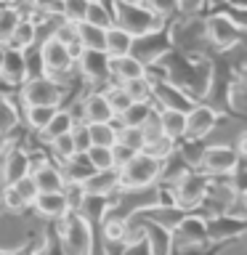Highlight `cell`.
<instances>
[{
	"mask_svg": "<svg viewBox=\"0 0 247 255\" xmlns=\"http://www.w3.org/2000/svg\"><path fill=\"white\" fill-rule=\"evenodd\" d=\"M104 96H107V101H109L112 112H115V117L120 115V112H125L127 107H130V96L125 93V88L120 85V83H112V85H107V91H104Z\"/></svg>",
	"mask_w": 247,
	"mask_h": 255,
	"instance_id": "cell-41",
	"label": "cell"
},
{
	"mask_svg": "<svg viewBox=\"0 0 247 255\" xmlns=\"http://www.w3.org/2000/svg\"><path fill=\"white\" fill-rule=\"evenodd\" d=\"M154 112H157V107L151 101H130V107H127L125 112H120V115L115 117V123L127 125V128H143Z\"/></svg>",
	"mask_w": 247,
	"mask_h": 255,
	"instance_id": "cell-25",
	"label": "cell"
},
{
	"mask_svg": "<svg viewBox=\"0 0 247 255\" xmlns=\"http://www.w3.org/2000/svg\"><path fill=\"white\" fill-rule=\"evenodd\" d=\"M247 229L245 215H207L205 218V231H207V242H223V239H239Z\"/></svg>",
	"mask_w": 247,
	"mask_h": 255,
	"instance_id": "cell-13",
	"label": "cell"
},
{
	"mask_svg": "<svg viewBox=\"0 0 247 255\" xmlns=\"http://www.w3.org/2000/svg\"><path fill=\"white\" fill-rule=\"evenodd\" d=\"M120 255H151V253L146 247V239L135 237V239H125V242L120 245Z\"/></svg>",
	"mask_w": 247,
	"mask_h": 255,
	"instance_id": "cell-50",
	"label": "cell"
},
{
	"mask_svg": "<svg viewBox=\"0 0 247 255\" xmlns=\"http://www.w3.org/2000/svg\"><path fill=\"white\" fill-rule=\"evenodd\" d=\"M143 3H146V8L157 16L159 21L170 19V16H175V13H181V3H178V0H143Z\"/></svg>",
	"mask_w": 247,
	"mask_h": 255,
	"instance_id": "cell-44",
	"label": "cell"
},
{
	"mask_svg": "<svg viewBox=\"0 0 247 255\" xmlns=\"http://www.w3.org/2000/svg\"><path fill=\"white\" fill-rule=\"evenodd\" d=\"M80 186H83L85 194H93V197H115L120 191V173H117V167L93 170Z\"/></svg>",
	"mask_w": 247,
	"mask_h": 255,
	"instance_id": "cell-18",
	"label": "cell"
},
{
	"mask_svg": "<svg viewBox=\"0 0 247 255\" xmlns=\"http://www.w3.org/2000/svg\"><path fill=\"white\" fill-rule=\"evenodd\" d=\"M59 107H24V117H27V125L32 128V130H43V128L48 125V120L53 117V112Z\"/></svg>",
	"mask_w": 247,
	"mask_h": 255,
	"instance_id": "cell-39",
	"label": "cell"
},
{
	"mask_svg": "<svg viewBox=\"0 0 247 255\" xmlns=\"http://www.w3.org/2000/svg\"><path fill=\"white\" fill-rule=\"evenodd\" d=\"M16 0H0V5H13Z\"/></svg>",
	"mask_w": 247,
	"mask_h": 255,
	"instance_id": "cell-57",
	"label": "cell"
},
{
	"mask_svg": "<svg viewBox=\"0 0 247 255\" xmlns=\"http://www.w3.org/2000/svg\"><path fill=\"white\" fill-rule=\"evenodd\" d=\"M109 11H112V24H117L120 29H125L133 37L146 35V32L162 27V21L141 0H112Z\"/></svg>",
	"mask_w": 247,
	"mask_h": 255,
	"instance_id": "cell-2",
	"label": "cell"
},
{
	"mask_svg": "<svg viewBox=\"0 0 247 255\" xmlns=\"http://www.w3.org/2000/svg\"><path fill=\"white\" fill-rule=\"evenodd\" d=\"M88 3H91V0H61V3H59V13H61V19H67V21H72V24L85 21Z\"/></svg>",
	"mask_w": 247,
	"mask_h": 255,
	"instance_id": "cell-38",
	"label": "cell"
},
{
	"mask_svg": "<svg viewBox=\"0 0 247 255\" xmlns=\"http://www.w3.org/2000/svg\"><path fill=\"white\" fill-rule=\"evenodd\" d=\"M72 128H75V112H69V109H56L53 117L48 120V125L40 130V135H43L45 141H51V138H56V135L69 133Z\"/></svg>",
	"mask_w": 247,
	"mask_h": 255,
	"instance_id": "cell-29",
	"label": "cell"
},
{
	"mask_svg": "<svg viewBox=\"0 0 247 255\" xmlns=\"http://www.w3.org/2000/svg\"><path fill=\"white\" fill-rule=\"evenodd\" d=\"M173 242L183 247L191 245H207V231H205V218L194 213H186L183 218L173 226Z\"/></svg>",
	"mask_w": 247,
	"mask_h": 255,
	"instance_id": "cell-16",
	"label": "cell"
},
{
	"mask_svg": "<svg viewBox=\"0 0 247 255\" xmlns=\"http://www.w3.org/2000/svg\"><path fill=\"white\" fill-rule=\"evenodd\" d=\"M0 207H3V213H13V215H19L27 210V202L21 199V194L16 191L13 186H3L0 189Z\"/></svg>",
	"mask_w": 247,
	"mask_h": 255,
	"instance_id": "cell-40",
	"label": "cell"
},
{
	"mask_svg": "<svg viewBox=\"0 0 247 255\" xmlns=\"http://www.w3.org/2000/svg\"><path fill=\"white\" fill-rule=\"evenodd\" d=\"M53 3H61V0H53Z\"/></svg>",
	"mask_w": 247,
	"mask_h": 255,
	"instance_id": "cell-60",
	"label": "cell"
},
{
	"mask_svg": "<svg viewBox=\"0 0 247 255\" xmlns=\"http://www.w3.org/2000/svg\"><path fill=\"white\" fill-rule=\"evenodd\" d=\"M61 194H64V199H67L69 213H77V207L83 205V199H85V191H83V186H80V183H72V181L64 183Z\"/></svg>",
	"mask_w": 247,
	"mask_h": 255,
	"instance_id": "cell-47",
	"label": "cell"
},
{
	"mask_svg": "<svg viewBox=\"0 0 247 255\" xmlns=\"http://www.w3.org/2000/svg\"><path fill=\"white\" fill-rule=\"evenodd\" d=\"M5 143H8V135H3V133H0V151L5 149Z\"/></svg>",
	"mask_w": 247,
	"mask_h": 255,
	"instance_id": "cell-56",
	"label": "cell"
},
{
	"mask_svg": "<svg viewBox=\"0 0 247 255\" xmlns=\"http://www.w3.org/2000/svg\"><path fill=\"white\" fill-rule=\"evenodd\" d=\"M104 32L101 27H93L88 21H80L77 24V43L83 48H93V51H104Z\"/></svg>",
	"mask_w": 247,
	"mask_h": 255,
	"instance_id": "cell-33",
	"label": "cell"
},
{
	"mask_svg": "<svg viewBox=\"0 0 247 255\" xmlns=\"http://www.w3.org/2000/svg\"><path fill=\"white\" fill-rule=\"evenodd\" d=\"M19 19H21L19 5H0V45L8 43V37H11V32H13Z\"/></svg>",
	"mask_w": 247,
	"mask_h": 255,
	"instance_id": "cell-36",
	"label": "cell"
},
{
	"mask_svg": "<svg viewBox=\"0 0 247 255\" xmlns=\"http://www.w3.org/2000/svg\"><path fill=\"white\" fill-rule=\"evenodd\" d=\"M178 3H181V11L183 13H194L197 8L205 3V0H178Z\"/></svg>",
	"mask_w": 247,
	"mask_h": 255,
	"instance_id": "cell-53",
	"label": "cell"
},
{
	"mask_svg": "<svg viewBox=\"0 0 247 255\" xmlns=\"http://www.w3.org/2000/svg\"><path fill=\"white\" fill-rule=\"evenodd\" d=\"M32 207L37 210L40 218L53 221V223H59V221L64 218V215L69 213L67 199H64L61 191H37L35 199H32Z\"/></svg>",
	"mask_w": 247,
	"mask_h": 255,
	"instance_id": "cell-19",
	"label": "cell"
},
{
	"mask_svg": "<svg viewBox=\"0 0 247 255\" xmlns=\"http://www.w3.org/2000/svg\"><path fill=\"white\" fill-rule=\"evenodd\" d=\"M85 21L93 24V27H101V29H109L112 27V11L104 0H91L88 3V11H85Z\"/></svg>",
	"mask_w": 247,
	"mask_h": 255,
	"instance_id": "cell-35",
	"label": "cell"
},
{
	"mask_svg": "<svg viewBox=\"0 0 247 255\" xmlns=\"http://www.w3.org/2000/svg\"><path fill=\"white\" fill-rule=\"evenodd\" d=\"M141 223V231H143V239H146V247L151 255H173V231L162 226V223H154V221H146V218H135Z\"/></svg>",
	"mask_w": 247,
	"mask_h": 255,
	"instance_id": "cell-17",
	"label": "cell"
},
{
	"mask_svg": "<svg viewBox=\"0 0 247 255\" xmlns=\"http://www.w3.org/2000/svg\"><path fill=\"white\" fill-rule=\"evenodd\" d=\"M239 162H242V154H239L234 146L215 143V146H205V154H202V165H199V170H205L210 178H226L229 173L237 170Z\"/></svg>",
	"mask_w": 247,
	"mask_h": 255,
	"instance_id": "cell-10",
	"label": "cell"
},
{
	"mask_svg": "<svg viewBox=\"0 0 247 255\" xmlns=\"http://www.w3.org/2000/svg\"><path fill=\"white\" fill-rule=\"evenodd\" d=\"M141 3H143V0H141Z\"/></svg>",
	"mask_w": 247,
	"mask_h": 255,
	"instance_id": "cell-62",
	"label": "cell"
},
{
	"mask_svg": "<svg viewBox=\"0 0 247 255\" xmlns=\"http://www.w3.org/2000/svg\"><path fill=\"white\" fill-rule=\"evenodd\" d=\"M0 80H5L8 85H21L24 80H27V72H24V53L21 51L5 45L3 64H0Z\"/></svg>",
	"mask_w": 247,
	"mask_h": 255,
	"instance_id": "cell-23",
	"label": "cell"
},
{
	"mask_svg": "<svg viewBox=\"0 0 247 255\" xmlns=\"http://www.w3.org/2000/svg\"><path fill=\"white\" fill-rule=\"evenodd\" d=\"M48 146H51V154L59 159V162H67L69 157H75V143H72V135L64 133V135H56V138L48 141Z\"/></svg>",
	"mask_w": 247,
	"mask_h": 255,
	"instance_id": "cell-43",
	"label": "cell"
},
{
	"mask_svg": "<svg viewBox=\"0 0 247 255\" xmlns=\"http://www.w3.org/2000/svg\"><path fill=\"white\" fill-rule=\"evenodd\" d=\"M11 186L21 194L24 202L32 205V199H35V194H37V186H35V181H32V175H29V173H27V175H21V178L16 181V183H11Z\"/></svg>",
	"mask_w": 247,
	"mask_h": 255,
	"instance_id": "cell-49",
	"label": "cell"
},
{
	"mask_svg": "<svg viewBox=\"0 0 247 255\" xmlns=\"http://www.w3.org/2000/svg\"><path fill=\"white\" fill-rule=\"evenodd\" d=\"M221 112L213 104L197 101L194 107L186 112V138H205L213 133V128L218 125Z\"/></svg>",
	"mask_w": 247,
	"mask_h": 255,
	"instance_id": "cell-14",
	"label": "cell"
},
{
	"mask_svg": "<svg viewBox=\"0 0 247 255\" xmlns=\"http://www.w3.org/2000/svg\"><path fill=\"white\" fill-rule=\"evenodd\" d=\"M207 183H210V175L205 170H199V167L197 170H186L178 181L170 183V202L186 213L197 210L202 197H205Z\"/></svg>",
	"mask_w": 247,
	"mask_h": 255,
	"instance_id": "cell-5",
	"label": "cell"
},
{
	"mask_svg": "<svg viewBox=\"0 0 247 255\" xmlns=\"http://www.w3.org/2000/svg\"><path fill=\"white\" fill-rule=\"evenodd\" d=\"M61 255H93V226L80 213H67L56 223Z\"/></svg>",
	"mask_w": 247,
	"mask_h": 255,
	"instance_id": "cell-3",
	"label": "cell"
},
{
	"mask_svg": "<svg viewBox=\"0 0 247 255\" xmlns=\"http://www.w3.org/2000/svg\"><path fill=\"white\" fill-rule=\"evenodd\" d=\"M133 154H135L133 149H127V146H123V143H117V141H115V146H112V162H115L117 170H120V167H123Z\"/></svg>",
	"mask_w": 247,
	"mask_h": 255,
	"instance_id": "cell-51",
	"label": "cell"
},
{
	"mask_svg": "<svg viewBox=\"0 0 247 255\" xmlns=\"http://www.w3.org/2000/svg\"><path fill=\"white\" fill-rule=\"evenodd\" d=\"M117 143L133 149V151H143L146 149V133L143 128H127V125H117Z\"/></svg>",
	"mask_w": 247,
	"mask_h": 255,
	"instance_id": "cell-34",
	"label": "cell"
},
{
	"mask_svg": "<svg viewBox=\"0 0 247 255\" xmlns=\"http://www.w3.org/2000/svg\"><path fill=\"white\" fill-rule=\"evenodd\" d=\"M72 135V143H75V151L83 154V151L91 149V133H88V125L85 123H75V128L69 130Z\"/></svg>",
	"mask_w": 247,
	"mask_h": 255,
	"instance_id": "cell-48",
	"label": "cell"
},
{
	"mask_svg": "<svg viewBox=\"0 0 247 255\" xmlns=\"http://www.w3.org/2000/svg\"><path fill=\"white\" fill-rule=\"evenodd\" d=\"M32 167V157L27 154V149L21 146H8L3 151V165H0V181H3V186H11L21 178V175H27Z\"/></svg>",
	"mask_w": 247,
	"mask_h": 255,
	"instance_id": "cell-15",
	"label": "cell"
},
{
	"mask_svg": "<svg viewBox=\"0 0 247 255\" xmlns=\"http://www.w3.org/2000/svg\"><path fill=\"white\" fill-rule=\"evenodd\" d=\"M37 43V21L29 19V16H21L19 21H16V27L11 32V37H8V48H16V51H24V48L35 45Z\"/></svg>",
	"mask_w": 247,
	"mask_h": 255,
	"instance_id": "cell-26",
	"label": "cell"
},
{
	"mask_svg": "<svg viewBox=\"0 0 247 255\" xmlns=\"http://www.w3.org/2000/svg\"><path fill=\"white\" fill-rule=\"evenodd\" d=\"M130 45H133V35H127L125 29H120L117 24L104 32V51L109 56H125L130 53Z\"/></svg>",
	"mask_w": 247,
	"mask_h": 255,
	"instance_id": "cell-28",
	"label": "cell"
},
{
	"mask_svg": "<svg viewBox=\"0 0 247 255\" xmlns=\"http://www.w3.org/2000/svg\"><path fill=\"white\" fill-rule=\"evenodd\" d=\"M37 255H40V253H37Z\"/></svg>",
	"mask_w": 247,
	"mask_h": 255,
	"instance_id": "cell-63",
	"label": "cell"
},
{
	"mask_svg": "<svg viewBox=\"0 0 247 255\" xmlns=\"http://www.w3.org/2000/svg\"><path fill=\"white\" fill-rule=\"evenodd\" d=\"M83 123H115V112H112L104 91H93L83 101Z\"/></svg>",
	"mask_w": 247,
	"mask_h": 255,
	"instance_id": "cell-21",
	"label": "cell"
},
{
	"mask_svg": "<svg viewBox=\"0 0 247 255\" xmlns=\"http://www.w3.org/2000/svg\"><path fill=\"white\" fill-rule=\"evenodd\" d=\"M0 255H13V250H3V247H0Z\"/></svg>",
	"mask_w": 247,
	"mask_h": 255,
	"instance_id": "cell-58",
	"label": "cell"
},
{
	"mask_svg": "<svg viewBox=\"0 0 247 255\" xmlns=\"http://www.w3.org/2000/svg\"><path fill=\"white\" fill-rule=\"evenodd\" d=\"M175 154L183 159V165L197 170L202 165V154H205V138H181L175 141Z\"/></svg>",
	"mask_w": 247,
	"mask_h": 255,
	"instance_id": "cell-27",
	"label": "cell"
},
{
	"mask_svg": "<svg viewBox=\"0 0 247 255\" xmlns=\"http://www.w3.org/2000/svg\"><path fill=\"white\" fill-rule=\"evenodd\" d=\"M29 8H35L37 13H56L59 11V3H53V0H24Z\"/></svg>",
	"mask_w": 247,
	"mask_h": 255,
	"instance_id": "cell-52",
	"label": "cell"
},
{
	"mask_svg": "<svg viewBox=\"0 0 247 255\" xmlns=\"http://www.w3.org/2000/svg\"><path fill=\"white\" fill-rule=\"evenodd\" d=\"M83 154L91 162L93 170H109V167H115V162H112V146H91Z\"/></svg>",
	"mask_w": 247,
	"mask_h": 255,
	"instance_id": "cell-42",
	"label": "cell"
},
{
	"mask_svg": "<svg viewBox=\"0 0 247 255\" xmlns=\"http://www.w3.org/2000/svg\"><path fill=\"white\" fill-rule=\"evenodd\" d=\"M24 72H27V77H37V75H45L43 72V59H40V45H29L24 48Z\"/></svg>",
	"mask_w": 247,
	"mask_h": 255,
	"instance_id": "cell-45",
	"label": "cell"
},
{
	"mask_svg": "<svg viewBox=\"0 0 247 255\" xmlns=\"http://www.w3.org/2000/svg\"><path fill=\"white\" fill-rule=\"evenodd\" d=\"M120 85L125 88V93L130 96V101H151V80L146 75L125 80V83H120Z\"/></svg>",
	"mask_w": 247,
	"mask_h": 255,
	"instance_id": "cell-37",
	"label": "cell"
},
{
	"mask_svg": "<svg viewBox=\"0 0 247 255\" xmlns=\"http://www.w3.org/2000/svg\"><path fill=\"white\" fill-rule=\"evenodd\" d=\"M157 67L162 69L165 80H170L173 85L183 88V91L189 96H194L197 101L210 93V61L207 59L178 53L173 48V51H167L162 59L157 61Z\"/></svg>",
	"mask_w": 247,
	"mask_h": 255,
	"instance_id": "cell-1",
	"label": "cell"
},
{
	"mask_svg": "<svg viewBox=\"0 0 247 255\" xmlns=\"http://www.w3.org/2000/svg\"><path fill=\"white\" fill-rule=\"evenodd\" d=\"M51 37L59 40V43H64V45L75 43L77 40V24H72L67 19H56V24L51 27Z\"/></svg>",
	"mask_w": 247,
	"mask_h": 255,
	"instance_id": "cell-46",
	"label": "cell"
},
{
	"mask_svg": "<svg viewBox=\"0 0 247 255\" xmlns=\"http://www.w3.org/2000/svg\"><path fill=\"white\" fill-rule=\"evenodd\" d=\"M120 189H130V191H141L149 189L159 181L162 173V159L149 154V151H135L127 162L120 167Z\"/></svg>",
	"mask_w": 247,
	"mask_h": 255,
	"instance_id": "cell-4",
	"label": "cell"
},
{
	"mask_svg": "<svg viewBox=\"0 0 247 255\" xmlns=\"http://www.w3.org/2000/svg\"><path fill=\"white\" fill-rule=\"evenodd\" d=\"M64 99V85L59 80L37 75L21 83V104L24 107H59Z\"/></svg>",
	"mask_w": 247,
	"mask_h": 255,
	"instance_id": "cell-6",
	"label": "cell"
},
{
	"mask_svg": "<svg viewBox=\"0 0 247 255\" xmlns=\"http://www.w3.org/2000/svg\"><path fill=\"white\" fill-rule=\"evenodd\" d=\"M202 27H205V40L213 43L215 48H221V51L237 48L245 37V27H239V24L231 19L229 11L207 16V19L202 21Z\"/></svg>",
	"mask_w": 247,
	"mask_h": 255,
	"instance_id": "cell-7",
	"label": "cell"
},
{
	"mask_svg": "<svg viewBox=\"0 0 247 255\" xmlns=\"http://www.w3.org/2000/svg\"><path fill=\"white\" fill-rule=\"evenodd\" d=\"M77 69L85 80H91L96 85H112L115 80L109 75V53L107 51H93V48H83V53L77 56Z\"/></svg>",
	"mask_w": 247,
	"mask_h": 255,
	"instance_id": "cell-12",
	"label": "cell"
},
{
	"mask_svg": "<svg viewBox=\"0 0 247 255\" xmlns=\"http://www.w3.org/2000/svg\"><path fill=\"white\" fill-rule=\"evenodd\" d=\"M67 51H69V56H72V61H77V56L83 53V45H80L77 40H75V43H69V45H67Z\"/></svg>",
	"mask_w": 247,
	"mask_h": 255,
	"instance_id": "cell-54",
	"label": "cell"
},
{
	"mask_svg": "<svg viewBox=\"0 0 247 255\" xmlns=\"http://www.w3.org/2000/svg\"><path fill=\"white\" fill-rule=\"evenodd\" d=\"M109 75L115 83H125V80H133V77H143L146 75V67L130 53L109 56Z\"/></svg>",
	"mask_w": 247,
	"mask_h": 255,
	"instance_id": "cell-22",
	"label": "cell"
},
{
	"mask_svg": "<svg viewBox=\"0 0 247 255\" xmlns=\"http://www.w3.org/2000/svg\"><path fill=\"white\" fill-rule=\"evenodd\" d=\"M157 123L162 135H167L170 141L186 138V112L178 109H157Z\"/></svg>",
	"mask_w": 247,
	"mask_h": 255,
	"instance_id": "cell-24",
	"label": "cell"
},
{
	"mask_svg": "<svg viewBox=\"0 0 247 255\" xmlns=\"http://www.w3.org/2000/svg\"><path fill=\"white\" fill-rule=\"evenodd\" d=\"M0 215H3V207H0Z\"/></svg>",
	"mask_w": 247,
	"mask_h": 255,
	"instance_id": "cell-61",
	"label": "cell"
},
{
	"mask_svg": "<svg viewBox=\"0 0 247 255\" xmlns=\"http://www.w3.org/2000/svg\"><path fill=\"white\" fill-rule=\"evenodd\" d=\"M13 255H37V250H35V245H32V242H27L24 247H19V250H13Z\"/></svg>",
	"mask_w": 247,
	"mask_h": 255,
	"instance_id": "cell-55",
	"label": "cell"
},
{
	"mask_svg": "<svg viewBox=\"0 0 247 255\" xmlns=\"http://www.w3.org/2000/svg\"><path fill=\"white\" fill-rule=\"evenodd\" d=\"M61 173H64V178L72 181V183H83L88 175L93 173V167H91V162L85 159V154H75V157H69L67 162H64Z\"/></svg>",
	"mask_w": 247,
	"mask_h": 255,
	"instance_id": "cell-31",
	"label": "cell"
},
{
	"mask_svg": "<svg viewBox=\"0 0 247 255\" xmlns=\"http://www.w3.org/2000/svg\"><path fill=\"white\" fill-rule=\"evenodd\" d=\"M151 104L157 109H178L189 112L197 104L194 96H189L183 88L173 85L170 80H151Z\"/></svg>",
	"mask_w": 247,
	"mask_h": 255,
	"instance_id": "cell-11",
	"label": "cell"
},
{
	"mask_svg": "<svg viewBox=\"0 0 247 255\" xmlns=\"http://www.w3.org/2000/svg\"><path fill=\"white\" fill-rule=\"evenodd\" d=\"M91 133V146H115L117 123H85Z\"/></svg>",
	"mask_w": 247,
	"mask_h": 255,
	"instance_id": "cell-30",
	"label": "cell"
},
{
	"mask_svg": "<svg viewBox=\"0 0 247 255\" xmlns=\"http://www.w3.org/2000/svg\"><path fill=\"white\" fill-rule=\"evenodd\" d=\"M29 175H32V181H35L37 191H61L64 183H67L61 167L53 165V162H35V159H32Z\"/></svg>",
	"mask_w": 247,
	"mask_h": 255,
	"instance_id": "cell-20",
	"label": "cell"
},
{
	"mask_svg": "<svg viewBox=\"0 0 247 255\" xmlns=\"http://www.w3.org/2000/svg\"><path fill=\"white\" fill-rule=\"evenodd\" d=\"M167 51H173V37H170V24L167 27H157L146 32V35H138L133 37V45H130V56H135L143 67H151L157 64Z\"/></svg>",
	"mask_w": 247,
	"mask_h": 255,
	"instance_id": "cell-8",
	"label": "cell"
},
{
	"mask_svg": "<svg viewBox=\"0 0 247 255\" xmlns=\"http://www.w3.org/2000/svg\"><path fill=\"white\" fill-rule=\"evenodd\" d=\"M40 59H43V72L48 77H53V80H61L67 77V75H72V56H69V51H67V45L64 43H59V40H53L51 35H48L45 40H40Z\"/></svg>",
	"mask_w": 247,
	"mask_h": 255,
	"instance_id": "cell-9",
	"label": "cell"
},
{
	"mask_svg": "<svg viewBox=\"0 0 247 255\" xmlns=\"http://www.w3.org/2000/svg\"><path fill=\"white\" fill-rule=\"evenodd\" d=\"M3 51H5V45H0V64H3Z\"/></svg>",
	"mask_w": 247,
	"mask_h": 255,
	"instance_id": "cell-59",
	"label": "cell"
},
{
	"mask_svg": "<svg viewBox=\"0 0 247 255\" xmlns=\"http://www.w3.org/2000/svg\"><path fill=\"white\" fill-rule=\"evenodd\" d=\"M21 117H19V107L5 99V96H0V133L3 135H11L16 128H19Z\"/></svg>",
	"mask_w": 247,
	"mask_h": 255,
	"instance_id": "cell-32",
	"label": "cell"
}]
</instances>
